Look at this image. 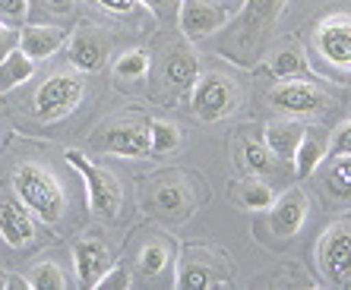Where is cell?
Wrapping results in <instances>:
<instances>
[{
    "label": "cell",
    "instance_id": "11",
    "mask_svg": "<svg viewBox=\"0 0 351 290\" xmlns=\"http://www.w3.org/2000/svg\"><path fill=\"white\" fill-rule=\"evenodd\" d=\"M51 243L60 240L25 205H19L13 196L0 189V252L13 259L10 268H16V262H23V259L38 256Z\"/></svg>",
    "mask_w": 351,
    "mask_h": 290
},
{
    "label": "cell",
    "instance_id": "25",
    "mask_svg": "<svg viewBox=\"0 0 351 290\" xmlns=\"http://www.w3.org/2000/svg\"><path fill=\"white\" fill-rule=\"evenodd\" d=\"M23 274H25V281H29V290H45V287L64 290V287H73V284H76L73 265L66 268V262L60 256H41V259H35L32 265L23 268Z\"/></svg>",
    "mask_w": 351,
    "mask_h": 290
},
{
    "label": "cell",
    "instance_id": "16",
    "mask_svg": "<svg viewBox=\"0 0 351 290\" xmlns=\"http://www.w3.org/2000/svg\"><path fill=\"white\" fill-rule=\"evenodd\" d=\"M317 268L329 287H351V215L335 218L319 234Z\"/></svg>",
    "mask_w": 351,
    "mask_h": 290
},
{
    "label": "cell",
    "instance_id": "22",
    "mask_svg": "<svg viewBox=\"0 0 351 290\" xmlns=\"http://www.w3.org/2000/svg\"><path fill=\"white\" fill-rule=\"evenodd\" d=\"M307 215H311V196L301 186H288L282 196H276V202L269 205V227L272 234L282 237V240H291V237L301 234V227L307 224Z\"/></svg>",
    "mask_w": 351,
    "mask_h": 290
},
{
    "label": "cell",
    "instance_id": "34",
    "mask_svg": "<svg viewBox=\"0 0 351 290\" xmlns=\"http://www.w3.org/2000/svg\"><path fill=\"white\" fill-rule=\"evenodd\" d=\"M95 287H105V290H117V287H133L130 281V272H127V265L123 262H114V265L108 268L101 278H98Z\"/></svg>",
    "mask_w": 351,
    "mask_h": 290
},
{
    "label": "cell",
    "instance_id": "38",
    "mask_svg": "<svg viewBox=\"0 0 351 290\" xmlns=\"http://www.w3.org/2000/svg\"><path fill=\"white\" fill-rule=\"evenodd\" d=\"M10 136H13V123H10L7 107H3V95H0V152H3V145H7Z\"/></svg>",
    "mask_w": 351,
    "mask_h": 290
},
{
    "label": "cell",
    "instance_id": "2",
    "mask_svg": "<svg viewBox=\"0 0 351 290\" xmlns=\"http://www.w3.org/2000/svg\"><path fill=\"white\" fill-rule=\"evenodd\" d=\"M101 101H105L101 76L76 70L64 51L41 60L23 85L3 95L13 129L51 142L89 133Z\"/></svg>",
    "mask_w": 351,
    "mask_h": 290
},
{
    "label": "cell",
    "instance_id": "9",
    "mask_svg": "<svg viewBox=\"0 0 351 290\" xmlns=\"http://www.w3.org/2000/svg\"><path fill=\"white\" fill-rule=\"evenodd\" d=\"M66 161L80 170L82 183H86V202H89V215L105 227H127L133 221V196L121 177L108 164H98L82 148H64Z\"/></svg>",
    "mask_w": 351,
    "mask_h": 290
},
{
    "label": "cell",
    "instance_id": "39",
    "mask_svg": "<svg viewBox=\"0 0 351 290\" xmlns=\"http://www.w3.org/2000/svg\"><path fill=\"white\" fill-rule=\"evenodd\" d=\"M213 3H219V7L228 10L231 16H237V13H241V7H244L247 0H213Z\"/></svg>",
    "mask_w": 351,
    "mask_h": 290
},
{
    "label": "cell",
    "instance_id": "5",
    "mask_svg": "<svg viewBox=\"0 0 351 290\" xmlns=\"http://www.w3.org/2000/svg\"><path fill=\"white\" fill-rule=\"evenodd\" d=\"M266 105L282 117H298L304 123H335L351 111V85H339V82L323 85L317 79L291 76V79H278L266 92Z\"/></svg>",
    "mask_w": 351,
    "mask_h": 290
},
{
    "label": "cell",
    "instance_id": "3",
    "mask_svg": "<svg viewBox=\"0 0 351 290\" xmlns=\"http://www.w3.org/2000/svg\"><path fill=\"white\" fill-rule=\"evenodd\" d=\"M288 7L291 0H247L241 13L231 16V23L219 35H213L215 54L244 70L260 66L282 35Z\"/></svg>",
    "mask_w": 351,
    "mask_h": 290
},
{
    "label": "cell",
    "instance_id": "8",
    "mask_svg": "<svg viewBox=\"0 0 351 290\" xmlns=\"http://www.w3.org/2000/svg\"><path fill=\"white\" fill-rule=\"evenodd\" d=\"M121 262L130 272L133 287H174L178 243L168 237V227L156 221L136 224L123 243Z\"/></svg>",
    "mask_w": 351,
    "mask_h": 290
},
{
    "label": "cell",
    "instance_id": "36",
    "mask_svg": "<svg viewBox=\"0 0 351 290\" xmlns=\"http://www.w3.org/2000/svg\"><path fill=\"white\" fill-rule=\"evenodd\" d=\"M0 290H29V281H25L23 272L0 262Z\"/></svg>",
    "mask_w": 351,
    "mask_h": 290
},
{
    "label": "cell",
    "instance_id": "1",
    "mask_svg": "<svg viewBox=\"0 0 351 290\" xmlns=\"http://www.w3.org/2000/svg\"><path fill=\"white\" fill-rule=\"evenodd\" d=\"M0 189L25 205L58 240H73L89 227L86 183L51 139L13 129L0 152Z\"/></svg>",
    "mask_w": 351,
    "mask_h": 290
},
{
    "label": "cell",
    "instance_id": "18",
    "mask_svg": "<svg viewBox=\"0 0 351 290\" xmlns=\"http://www.w3.org/2000/svg\"><path fill=\"white\" fill-rule=\"evenodd\" d=\"M228 23H231V13L225 7H219V3H213V0H180L178 35H184L190 44L209 41Z\"/></svg>",
    "mask_w": 351,
    "mask_h": 290
},
{
    "label": "cell",
    "instance_id": "12",
    "mask_svg": "<svg viewBox=\"0 0 351 290\" xmlns=\"http://www.w3.org/2000/svg\"><path fill=\"white\" fill-rule=\"evenodd\" d=\"M80 10L86 19L101 23L117 38H127L133 44H143L158 32L156 16L143 0H80Z\"/></svg>",
    "mask_w": 351,
    "mask_h": 290
},
{
    "label": "cell",
    "instance_id": "13",
    "mask_svg": "<svg viewBox=\"0 0 351 290\" xmlns=\"http://www.w3.org/2000/svg\"><path fill=\"white\" fill-rule=\"evenodd\" d=\"M117 41L121 38H117L111 29H105L101 23H92V19L82 16L80 23L66 32L64 54L76 70L92 72V76H105L117 54Z\"/></svg>",
    "mask_w": 351,
    "mask_h": 290
},
{
    "label": "cell",
    "instance_id": "27",
    "mask_svg": "<svg viewBox=\"0 0 351 290\" xmlns=\"http://www.w3.org/2000/svg\"><path fill=\"white\" fill-rule=\"evenodd\" d=\"M266 66L276 79H291V76H304L307 70V54H304V41L291 38L285 44H272L266 54Z\"/></svg>",
    "mask_w": 351,
    "mask_h": 290
},
{
    "label": "cell",
    "instance_id": "21",
    "mask_svg": "<svg viewBox=\"0 0 351 290\" xmlns=\"http://www.w3.org/2000/svg\"><path fill=\"white\" fill-rule=\"evenodd\" d=\"M108 79L117 92L123 95H146V82H149V48L143 44H133V48H123L114 54L111 66H108Z\"/></svg>",
    "mask_w": 351,
    "mask_h": 290
},
{
    "label": "cell",
    "instance_id": "24",
    "mask_svg": "<svg viewBox=\"0 0 351 290\" xmlns=\"http://www.w3.org/2000/svg\"><path fill=\"white\" fill-rule=\"evenodd\" d=\"M304 133H307L304 120H298V117H278V120L266 123V129H263V142H266V148L276 155L278 161L291 164V158H294V152H298V145H301Z\"/></svg>",
    "mask_w": 351,
    "mask_h": 290
},
{
    "label": "cell",
    "instance_id": "7",
    "mask_svg": "<svg viewBox=\"0 0 351 290\" xmlns=\"http://www.w3.org/2000/svg\"><path fill=\"white\" fill-rule=\"evenodd\" d=\"M307 66L323 79L351 85V7L319 13L304 35Z\"/></svg>",
    "mask_w": 351,
    "mask_h": 290
},
{
    "label": "cell",
    "instance_id": "29",
    "mask_svg": "<svg viewBox=\"0 0 351 290\" xmlns=\"http://www.w3.org/2000/svg\"><path fill=\"white\" fill-rule=\"evenodd\" d=\"M326 145H329V139H323V136H317V133H304V139H301V145H298V152H294V158H291V168H294V177L298 180H307L313 174V170L319 168V161L326 158Z\"/></svg>",
    "mask_w": 351,
    "mask_h": 290
},
{
    "label": "cell",
    "instance_id": "33",
    "mask_svg": "<svg viewBox=\"0 0 351 290\" xmlns=\"http://www.w3.org/2000/svg\"><path fill=\"white\" fill-rule=\"evenodd\" d=\"M329 155H351V117H345V120L332 129L329 145H326V158Z\"/></svg>",
    "mask_w": 351,
    "mask_h": 290
},
{
    "label": "cell",
    "instance_id": "10",
    "mask_svg": "<svg viewBox=\"0 0 351 290\" xmlns=\"http://www.w3.org/2000/svg\"><path fill=\"white\" fill-rule=\"evenodd\" d=\"M89 152L111 158H149V117L139 107L108 114L89 129Z\"/></svg>",
    "mask_w": 351,
    "mask_h": 290
},
{
    "label": "cell",
    "instance_id": "23",
    "mask_svg": "<svg viewBox=\"0 0 351 290\" xmlns=\"http://www.w3.org/2000/svg\"><path fill=\"white\" fill-rule=\"evenodd\" d=\"M64 44H66V29H60V25L25 23L23 29H19V51H23L29 60H35V64L60 54Z\"/></svg>",
    "mask_w": 351,
    "mask_h": 290
},
{
    "label": "cell",
    "instance_id": "26",
    "mask_svg": "<svg viewBox=\"0 0 351 290\" xmlns=\"http://www.w3.org/2000/svg\"><path fill=\"white\" fill-rule=\"evenodd\" d=\"M82 19L80 0H25V23L41 25H60V29H73Z\"/></svg>",
    "mask_w": 351,
    "mask_h": 290
},
{
    "label": "cell",
    "instance_id": "20",
    "mask_svg": "<svg viewBox=\"0 0 351 290\" xmlns=\"http://www.w3.org/2000/svg\"><path fill=\"white\" fill-rule=\"evenodd\" d=\"M234 161L237 168L244 174H254V177H263V180H276V177H294V168L288 161H278L276 155L266 148V142L254 139L247 129L237 133V145H234Z\"/></svg>",
    "mask_w": 351,
    "mask_h": 290
},
{
    "label": "cell",
    "instance_id": "6",
    "mask_svg": "<svg viewBox=\"0 0 351 290\" xmlns=\"http://www.w3.org/2000/svg\"><path fill=\"white\" fill-rule=\"evenodd\" d=\"M199 57L190 48L184 35L156 41V51H149V82L146 98L156 101L158 107H180L187 105L190 92L199 76Z\"/></svg>",
    "mask_w": 351,
    "mask_h": 290
},
{
    "label": "cell",
    "instance_id": "31",
    "mask_svg": "<svg viewBox=\"0 0 351 290\" xmlns=\"http://www.w3.org/2000/svg\"><path fill=\"white\" fill-rule=\"evenodd\" d=\"M35 60H29V57L23 54L19 48H13L3 60H0V95H7V92H13L16 85H23L29 76L35 72Z\"/></svg>",
    "mask_w": 351,
    "mask_h": 290
},
{
    "label": "cell",
    "instance_id": "32",
    "mask_svg": "<svg viewBox=\"0 0 351 290\" xmlns=\"http://www.w3.org/2000/svg\"><path fill=\"white\" fill-rule=\"evenodd\" d=\"M152 16H156L158 29L162 32H178V10H180V0H143Z\"/></svg>",
    "mask_w": 351,
    "mask_h": 290
},
{
    "label": "cell",
    "instance_id": "28",
    "mask_svg": "<svg viewBox=\"0 0 351 290\" xmlns=\"http://www.w3.org/2000/svg\"><path fill=\"white\" fill-rule=\"evenodd\" d=\"M231 196H234V202L247 211H269V205L276 202L272 183L263 177H254V174H244L241 180H234V183H231Z\"/></svg>",
    "mask_w": 351,
    "mask_h": 290
},
{
    "label": "cell",
    "instance_id": "15",
    "mask_svg": "<svg viewBox=\"0 0 351 290\" xmlns=\"http://www.w3.org/2000/svg\"><path fill=\"white\" fill-rule=\"evenodd\" d=\"M234 284L231 259L209 246H180L174 262V287H206L219 290Z\"/></svg>",
    "mask_w": 351,
    "mask_h": 290
},
{
    "label": "cell",
    "instance_id": "30",
    "mask_svg": "<svg viewBox=\"0 0 351 290\" xmlns=\"http://www.w3.org/2000/svg\"><path fill=\"white\" fill-rule=\"evenodd\" d=\"M180 142H184V129L178 123L165 120V117H149V148L156 158L178 152Z\"/></svg>",
    "mask_w": 351,
    "mask_h": 290
},
{
    "label": "cell",
    "instance_id": "37",
    "mask_svg": "<svg viewBox=\"0 0 351 290\" xmlns=\"http://www.w3.org/2000/svg\"><path fill=\"white\" fill-rule=\"evenodd\" d=\"M13 48H19V29H13V25L0 23V60L10 54Z\"/></svg>",
    "mask_w": 351,
    "mask_h": 290
},
{
    "label": "cell",
    "instance_id": "4",
    "mask_svg": "<svg viewBox=\"0 0 351 290\" xmlns=\"http://www.w3.org/2000/svg\"><path fill=\"white\" fill-rule=\"evenodd\" d=\"M209 199V183L187 168H158L136 180V209L162 227H180Z\"/></svg>",
    "mask_w": 351,
    "mask_h": 290
},
{
    "label": "cell",
    "instance_id": "14",
    "mask_svg": "<svg viewBox=\"0 0 351 290\" xmlns=\"http://www.w3.org/2000/svg\"><path fill=\"white\" fill-rule=\"evenodd\" d=\"M241 82L225 70H199L196 85L187 98V107L199 123H219L241 107Z\"/></svg>",
    "mask_w": 351,
    "mask_h": 290
},
{
    "label": "cell",
    "instance_id": "19",
    "mask_svg": "<svg viewBox=\"0 0 351 290\" xmlns=\"http://www.w3.org/2000/svg\"><path fill=\"white\" fill-rule=\"evenodd\" d=\"M329 209H351V155H329L311 174Z\"/></svg>",
    "mask_w": 351,
    "mask_h": 290
},
{
    "label": "cell",
    "instance_id": "35",
    "mask_svg": "<svg viewBox=\"0 0 351 290\" xmlns=\"http://www.w3.org/2000/svg\"><path fill=\"white\" fill-rule=\"evenodd\" d=\"M0 23L23 29L25 25V0H0Z\"/></svg>",
    "mask_w": 351,
    "mask_h": 290
},
{
    "label": "cell",
    "instance_id": "17",
    "mask_svg": "<svg viewBox=\"0 0 351 290\" xmlns=\"http://www.w3.org/2000/svg\"><path fill=\"white\" fill-rule=\"evenodd\" d=\"M70 262H73L76 284H80V287H95L98 278L114 265L117 259H114L111 243L82 230V234L73 237V246H70Z\"/></svg>",
    "mask_w": 351,
    "mask_h": 290
}]
</instances>
